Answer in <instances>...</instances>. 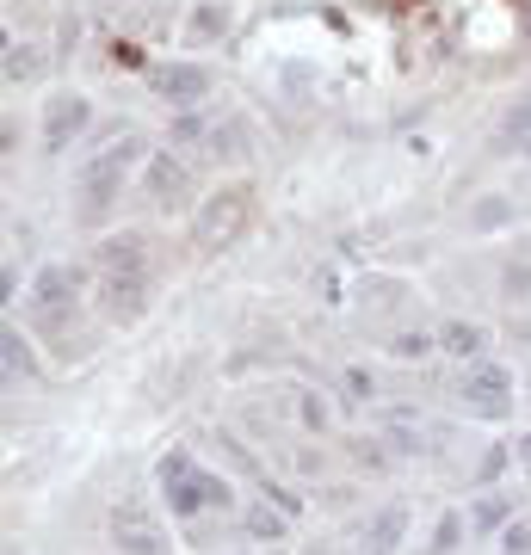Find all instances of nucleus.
Wrapping results in <instances>:
<instances>
[{
	"mask_svg": "<svg viewBox=\"0 0 531 555\" xmlns=\"http://www.w3.org/2000/svg\"><path fill=\"white\" fill-rule=\"evenodd\" d=\"M136 167H149V142L143 136H118L112 148H93V155L81 161V173H75V192H81L87 216L112 210V198H124V179Z\"/></svg>",
	"mask_w": 531,
	"mask_h": 555,
	"instance_id": "nucleus-1",
	"label": "nucleus"
},
{
	"mask_svg": "<svg viewBox=\"0 0 531 555\" xmlns=\"http://www.w3.org/2000/svg\"><path fill=\"white\" fill-rule=\"evenodd\" d=\"M247 222H254V185H223V192H210L192 216V247L198 253H223L247 235Z\"/></svg>",
	"mask_w": 531,
	"mask_h": 555,
	"instance_id": "nucleus-2",
	"label": "nucleus"
},
{
	"mask_svg": "<svg viewBox=\"0 0 531 555\" xmlns=\"http://www.w3.org/2000/svg\"><path fill=\"white\" fill-rule=\"evenodd\" d=\"M464 407H470L476 420H507V414H513V370L494 364V358L470 364V377H464Z\"/></svg>",
	"mask_w": 531,
	"mask_h": 555,
	"instance_id": "nucleus-3",
	"label": "nucleus"
},
{
	"mask_svg": "<svg viewBox=\"0 0 531 555\" xmlns=\"http://www.w3.org/2000/svg\"><path fill=\"white\" fill-rule=\"evenodd\" d=\"M161 500L173 518H198L204 506H229V481L204 475V469H186V475H167L161 481Z\"/></svg>",
	"mask_w": 531,
	"mask_h": 555,
	"instance_id": "nucleus-4",
	"label": "nucleus"
},
{
	"mask_svg": "<svg viewBox=\"0 0 531 555\" xmlns=\"http://www.w3.org/2000/svg\"><path fill=\"white\" fill-rule=\"evenodd\" d=\"M149 87H155L167 105L198 111V105L210 99V68H204V62H161V68H149Z\"/></svg>",
	"mask_w": 531,
	"mask_h": 555,
	"instance_id": "nucleus-5",
	"label": "nucleus"
},
{
	"mask_svg": "<svg viewBox=\"0 0 531 555\" xmlns=\"http://www.w3.org/2000/svg\"><path fill=\"white\" fill-rule=\"evenodd\" d=\"M93 124V99L87 93H56L44 99V155H62L68 142Z\"/></svg>",
	"mask_w": 531,
	"mask_h": 555,
	"instance_id": "nucleus-6",
	"label": "nucleus"
},
{
	"mask_svg": "<svg viewBox=\"0 0 531 555\" xmlns=\"http://www.w3.org/2000/svg\"><path fill=\"white\" fill-rule=\"evenodd\" d=\"M112 543H118L124 555H161V549H167V537H161V525H155V512L136 506V500L112 506Z\"/></svg>",
	"mask_w": 531,
	"mask_h": 555,
	"instance_id": "nucleus-7",
	"label": "nucleus"
},
{
	"mask_svg": "<svg viewBox=\"0 0 531 555\" xmlns=\"http://www.w3.org/2000/svg\"><path fill=\"white\" fill-rule=\"evenodd\" d=\"M75 266H38V278H31V303H38L44 327H62L68 309H75Z\"/></svg>",
	"mask_w": 531,
	"mask_h": 555,
	"instance_id": "nucleus-8",
	"label": "nucleus"
},
{
	"mask_svg": "<svg viewBox=\"0 0 531 555\" xmlns=\"http://www.w3.org/2000/svg\"><path fill=\"white\" fill-rule=\"evenodd\" d=\"M99 278H149V247H143V235H105L99 241Z\"/></svg>",
	"mask_w": 531,
	"mask_h": 555,
	"instance_id": "nucleus-9",
	"label": "nucleus"
},
{
	"mask_svg": "<svg viewBox=\"0 0 531 555\" xmlns=\"http://www.w3.org/2000/svg\"><path fill=\"white\" fill-rule=\"evenodd\" d=\"M99 309H105V321H118V327L143 321V309H149V278H99Z\"/></svg>",
	"mask_w": 531,
	"mask_h": 555,
	"instance_id": "nucleus-10",
	"label": "nucleus"
},
{
	"mask_svg": "<svg viewBox=\"0 0 531 555\" xmlns=\"http://www.w3.org/2000/svg\"><path fill=\"white\" fill-rule=\"evenodd\" d=\"M229 31H235V13L223 7V0H198L192 19H186V44H223Z\"/></svg>",
	"mask_w": 531,
	"mask_h": 555,
	"instance_id": "nucleus-11",
	"label": "nucleus"
},
{
	"mask_svg": "<svg viewBox=\"0 0 531 555\" xmlns=\"http://www.w3.org/2000/svg\"><path fill=\"white\" fill-rule=\"evenodd\" d=\"M482 346H488V327H482V321H445V327H439V352H445V358L482 364Z\"/></svg>",
	"mask_w": 531,
	"mask_h": 555,
	"instance_id": "nucleus-12",
	"label": "nucleus"
},
{
	"mask_svg": "<svg viewBox=\"0 0 531 555\" xmlns=\"http://www.w3.org/2000/svg\"><path fill=\"white\" fill-rule=\"evenodd\" d=\"M402 537H408V506H383V512L371 518V531H365V549H371V555H396Z\"/></svg>",
	"mask_w": 531,
	"mask_h": 555,
	"instance_id": "nucleus-13",
	"label": "nucleus"
},
{
	"mask_svg": "<svg viewBox=\"0 0 531 555\" xmlns=\"http://www.w3.org/2000/svg\"><path fill=\"white\" fill-rule=\"evenodd\" d=\"M143 185H149V198L155 204H173L186 192V167L173 161V155H149V167H143Z\"/></svg>",
	"mask_w": 531,
	"mask_h": 555,
	"instance_id": "nucleus-14",
	"label": "nucleus"
},
{
	"mask_svg": "<svg viewBox=\"0 0 531 555\" xmlns=\"http://www.w3.org/2000/svg\"><path fill=\"white\" fill-rule=\"evenodd\" d=\"M241 525H247V537H260V543H285L291 537V512H278L272 500H254Z\"/></svg>",
	"mask_w": 531,
	"mask_h": 555,
	"instance_id": "nucleus-15",
	"label": "nucleus"
},
{
	"mask_svg": "<svg viewBox=\"0 0 531 555\" xmlns=\"http://www.w3.org/2000/svg\"><path fill=\"white\" fill-rule=\"evenodd\" d=\"M513 525V494H482L470 506V531L476 537H494V531H507Z\"/></svg>",
	"mask_w": 531,
	"mask_h": 555,
	"instance_id": "nucleus-16",
	"label": "nucleus"
},
{
	"mask_svg": "<svg viewBox=\"0 0 531 555\" xmlns=\"http://www.w3.org/2000/svg\"><path fill=\"white\" fill-rule=\"evenodd\" d=\"M0 358H7V377H13V383L38 370V358H31V346H25V333H19V327H0Z\"/></svg>",
	"mask_w": 531,
	"mask_h": 555,
	"instance_id": "nucleus-17",
	"label": "nucleus"
},
{
	"mask_svg": "<svg viewBox=\"0 0 531 555\" xmlns=\"http://www.w3.org/2000/svg\"><path fill=\"white\" fill-rule=\"evenodd\" d=\"M38 74H44V56L31 44H19V37H7V81L19 87V81H38Z\"/></svg>",
	"mask_w": 531,
	"mask_h": 555,
	"instance_id": "nucleus-18",
	"label": "nucleus"
},
{
	"mask_svg": "<svg viewBox=\"0 0 531 555\" xmlns=\"http://www.w3.org/2000/svg\"><path fill=\"white\" fill-rule=\"evenodd\" d=\"M427 352H439V333H396V340H389V358H402V364H414V358H427Z\"/></svg>",
	"mask_w": 531,
	"mask_h": 555,
	"instance_id": "nucleus-19",
	"label": "nucleus"
},
{
	"mask_svg": "<svg viewBox=\"0 0 531 555\" xmlns=\"http://www.w3.org/2000/svg\"><path fill=\"white\" fill-rule=\"evenodd\" d=\"M507 222H513V204H507V198H482V204L470 210V229H476V235H488V229H507Z\"/></svg>",
	"mask_w": 531,
	"mask_h": 555,
	"instance_id": "nucleus-20",
	"label": "nucleus"
},
{
	"mask_svg": "<svg viewBox=\"0 0 531 555\" xmlns=\"http://www.w3.org/2000/svg\"><path fill=\"white\" fill-rule=\"evenodd\" d=\"M464 531H470V518H464V512H445L439 525H433V543H427V549H433V555H451L457 543H464Z\"/></svg>",
	"mask_w": 531,
	"mask_h": 555,
	"instance_id": "nucleus-21",
	"label": "nucleus"
},
{
	"mask_svg": "<svg viewBox=\"0 0 531 555\" xmlns=\"http://www.w3.org/2000/svg\"><path fill=\"white\" fill-rule=\"evenodd\" d=\"M501 290L513 296V303H519V296H531V259H513V266L501 272Z\"/></svg>",
	"mask_w": 531,
	"mask_h": 555,
	"instance_id": "nucleus-22",
	"label": "nucleus"
},
{
	"mask_svg": "<svg viewBox=\"0 0 531 555\" xmlns=\"http://www.w3.org/2000/svg\"><path fill=\"white\" fill-rule=\"evenodd\" d=\"M297 420H303L309 432H328V401H322V395H303V401H297Z\"/></svg>",
	"mask_w": 531,
	"mask_h": 555,
	"instance_id": "nucleus-23",
	"label": "nucleus"
},
{
	"mask_svg": "<svg viewBox=\"0 0 531 555\" xmlns=\"http://www.w3.org/2000/svg\"><path fill=\"white\" fill-rule=\"evenodd\" d=\"M340 383H346V395H352V401H371V395H377V383H371V370H365V364H346V377H340Z\"/></svg>",
	"mask_w": 531,
	"mask_h": 555,
	"instance_id": "nucleus-24",
	"label": "nucleus"
},
{
	"mask_svg": "<svg viewBox=\"0 0 531 555\" xmlns=\"http://www.w3.org/2000/svg\"><path fill=\"white\" fill-rule=\"evenodd\" d=\"M507 463H513V451H507V444H488V457L476 463V481H482V488H488V481H494V475H501Z\"/></svg>",
	"mask_w": 531,
	"mask_h": 555,
	"instance_id": "nucleus-25",
	"label": "nucleus"
},
{
	"mask_svg": "<svg viewBox=\"0 0 531 555\" xmlns=\"http://www.w3.org/2000/svg\"><path fill=\"white\" fill-rule=\"evenodd\" d=\"M210 130H217V124H204L198 111H186V118L173 124V142H198V136H210Z\"/></svg>",
	"mask_w": 531,
	"mask_h": 555,
	"instance_id": "nucleus-26",
	"label": "nucleus"
},
{
	"mask_svg": "<svg viewBox=\"0 0 531 555\" xmlns=\"http://www.w3.org/2000/svg\"><path fill=\"white\" fill-rule=\"evenodd\" d=\"M501 555H531V531L525 525H507L501 531Z\"/></svg>",
	"mask_w": 531,
	"mask_h": 555,
	"instance_id": "nucleus-27",
	"label": "nucleus"
},
{
	"mask_svg": "<svg viewBox=\"0 0 531 555\" xmlns=\"http://www.w3.org/2000/svg\"><path fill=\"white\" fill-rule=\"evenodd\" d=\"M186 469H198V463H192V451H167V457H161V469H155V475H161V481H167V475H186Z\"/></svg>",
	"mask_w": 531,
	"mask_h": 555,
	"instance_id": "nucleus-28",
	"label": "nucleus"
},
{
	"mask_svg": "<svg viewBox=\"0 0 531 555\" xmlns=\"http://www.w3.org/2000/svg\"><path fill=\"white\" fill-rule=\"evenodd\" d=\"M507 130H513V136H531V93L507 111Z\"/></svg>",
	"mask_w": 531,
	"mask_h": 555,
	"instance_id": "nucleus-29",
	"label": "nucleus"
},
{
	"mask_svg": "<svg viewBox=\"0 0 531 555\" xmlns=\"http://www.w3.org/2000/svg\"><path fill=\"white\" fill-rule=\"evenodd\" d=\"M519 155H525V161H531V136H519Z\"/></svg>",
	"mask_w": 531,
	"mask_h": 555,
	"instance_id": "nucleus-30",
	"label": "nucleus"
},
{
	"mask_svg": "<svg viewBox=\"0 0 531 555\" xmlns=\"http://www.w3.org/2000/svg\"><path fill=\"white\" fill-rule=\"evenodd\" d=\"M519 333H525V346H531V321H525V327H519Z\"/></svg>",
	"mask_w": 531,
	"mask_h": 555,
	"instance_id": "nucleus-31",
	"label": "nucleus"
}]
</instances>
